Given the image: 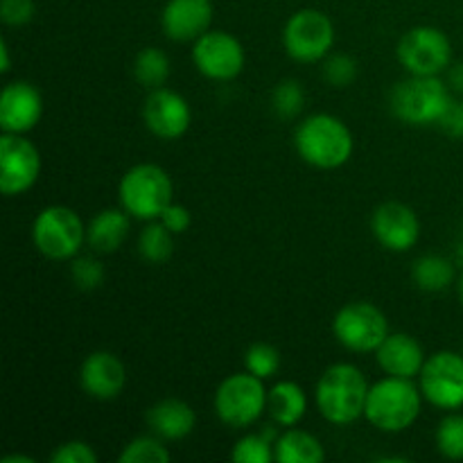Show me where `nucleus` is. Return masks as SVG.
Segmentation results:
<instances>
[{
    "instance_id": "nucleus-1",
    "label": "nucleus",
    "mask_w": 463,
    "mask_h": 463,
    "mask_svg": "<svg viewBox=\"0 0 463 463\" xmlns=\"http://www.w3.org/2000/svg\"><path fill=\"white\" fill-rule=\"evenodd\" d=\"M294 147L307 165L319 170H337L353 156L355 143L344 120L330 113H315L297 127Z\"/></svg>"
},
{
    "instance_id": "nucleus-2",
    "label": "nucleus",
    "mask_w": 463,
    "mask_h": 463,
    "mask_svg": "<svg viewBox=\"0 0 463 463\" xmlns=\"http://www.w3.org/2000/svg\"><path fill=\"white\" fill-rule=\"evenodd\" d=\"M369 383L355 364H333L315 389L317 410L328 423L351 425L364 416Z\"/></svg>"
},
{
    "instance_id": "nucleus-3",
    "label": "nucleus",
    "mask_w": 463,
    "mask_h": 463,
    "mask_svg": "<svg viewBox=\"0 0 463 463\" xmlns=\"http://www.w3.org/2000/svg\"><path fill=\"white\" fill-rule=\"evenodd\" d=\"M420 387H416L410 378L387 375L369 387L364 419L380 432H405L420 416Z\"/></svg>"
},
{
    "instance_id": "nucleus-4",
    "label": "nucleus",
    "mask_w": 463,
    "mask_h": 463,
    "mask_svg": "<svg viewBox=\"0 0 463 463\" xmlns=\"http://www.w3.org/2000/svg\"><path fill=\"white\" fill-rule=\"evenodd\" d=\"M120 206L136 220H161L163 211L172 203L175 185L170 175L161 165L140 163L122 175L118 185Z\"/></svg>"
},
{
    "instance_id": "nucleus-5",
    "label": "nucleus",
    "mask_w": 463,
    "mask_h": 463,
    "mask_svg": "<svg viewBox=\"0 0 463 463\" xmlns=\"http://www.w3.org/2000/svg\"><path fill=\"white\" fill-rule=\"evenodd\" d=\"M450 99V86L439 75H410L393 86L389 109L405 125L428 127L437 125Z\"/></svg>"
},
{
    "instance_id": "nucleus-6",
    "label": "nucleus",
    "mask_w": 463,
    "mask_h": 463,
    "mask_svg": "<svg viewBox=\"0 0 463 463\" xmlns=\"http://www.w3.org/2000/svg\"><path fill=\"white\" fill-rule=\"evenodd\" d=\"M32 242L50 260H72L86 242V226L72 208L45 206L32 224Z\"/></svg>"
},
{
    "instance_id": "nucleus-7",
    "label": "nucleus",
    "mask_w": 463,
    "mask_h": 463,
    "mask_svg": "<svg viewBox=\"0 0 463 463\" xmlns=\"http://www.w3.org/2000/svg\"><path fill=\"white\" fill-rule=\"evenodd\" d=\"M265 380L249 373H233L215 392V414L224 425L233 430H247L267 410Z\"/></svg>"
},
{
    "instance_id": "nucleus-8",
    "label": "nucleus",
    "mask_w": 463,
    "mask_h": 463,
    "mask_svg": "<svg viewBox=\"0 0 463 463\" xmlns=\"http://www.w3.org/2000/svg\"><path fill=\"white\" fill-rule=\"evenodd\" d=\"M333 333L348 351L375 353L380 344L389 337V321L373 303L353 301L335 315Z\"/></svg>"
},
{
    "instance_id": "nucleus-9",
    "label": "nucleus",
    "mask_w": 463,
    "mask_h": 463,
    "mask_svg": "<svg viewBox=\"0 0 463 463\" xmlns=\"http://www.w3.org/2000/svg\"><path fill=\"white\" fill-rule=\"evenodd\" d=\"M335 43V25L319 9H298L289 16L283 30L285 52L301 63H317L326 59Z\"/></svg>"
},
{
    "instance_id": "nucleus-10",
    "label": "nucleus",
    "mask_w": 463,
    "mask_h": 463,
    "mask_svg": "<svg viewBox=\"0 0 463 463\" xmlns=\"http://www.w3.org/2000/svg\"><path fill=\"white\" fill-rule=\"evenodd\" d=\"M396 54L410 75H441L452 63V43L439 27L419 25L402 34Z\"/></svg>"
},
{
    "instance_id": "nucleus-11",
    "label": "nucleus",
    "mask_w": 463,
    "mask_h": 463,
    "mask_svg": "<svg viewBox=\"0 0 463 463\" xmlns=\"http://www.w3.org/2000/svg\"><path fill=\"white\" fill-rule=\"evenodd\" d=\"M419 387L430 405L448 411L459 410L463 407V355L452 351L434 353L425 360Z\"/></svg>"
},
{
    "instance_id": "nucleus-12",
    "label": "nucleus",
    "mask_w": 463,
    "mask_h": 463,
    "mask_svg": "<svg viewBox=\"0 0 463 463\" xmlns=\"http://www.w3.org/2000/svg\"><path fill=\"white\" fill-rule=\"evenodd\" d=\"M193 61L203 77L215 81H231L244 71L247 54L233 34L208 30L193 45Z\"/></svg>"
},
{
    "instance_id": "nucleus-13",
    "label": "nucleus",
    "mask_w": 463,
    "mask_h": 463,
    "mask_svg": "<svg viewBox=\"0 0 463 463\" xmlns=\"http://www.w3.org/2000/svg\"><path fill=\"white\" fill-rule=\"evenodd\" d=\"M41 154L23 134H3L0 138V190L5 197L27 193L39 181Z\"/></svg>"
},
{
    "instance_id": "nucleus-14",
    "label": "nucleus",
    "mask_w": 463,
    "mask_h": 463,
    "mask_svg": "<svg viewBox=\"0 0 463 463\" xmlns=\"http://www.w3.org/2000/svg\"><path fill=\"white\" fill-rule=\"evenodd\" d=\"M143 120L156 138L176 140L188 131L193 122V109L184 95L161 86V89H154L145 99Z\"/></svg>"
},
{
    "instance_id": "nucleus-15",
    "label": "nucleus",
    "mask_w": 463,
    "mask_h": 463,
    "mask_svg": "<svg viewBox=\"0 0 463 463\" xmlns=\"http://www.w3.org/2000/svg\"><path fill=\"white\" fill-rule=\"evenodd\" d=\"M371 233L387 251L405 253L420 238L419 215L407 203H380L371 215Z\"/></svg>"
},
{
    "instance_id": "nucleus-16",
    "label": "nucleus",
    "mask_w": 463,
    "mask_h": 463,
    "mask_svg": "<svg viewBox=\"0 0 463 463\" xmlns=\"http://www.w3.org/2000/svg\"><path fill=\"white\" fill-rule=\"evenodd\" d=\"M43 116V98L30 81H9L0 95V129L3 134H27Z\"/></svg>"
},
{
    "instance_id": "nucleus-17",
    "label": "nucleus",
    "mask_w": 463,
    "mask_h": 463,
    "mask_svg": "<svg viewBox=\"0 0 463 463\" xmlns=\"http://www.w3.org/2000/svg\"><path fill=\"white\" fill-rule=\"evenodd\" d=\"M80 384L95 401H113L125 392L127 366L111 351H95L81 362Z\"/></svg>"
},
{
    "instance_id": "nucleus-18",
    "label": "nucleus",
    "mask_w": 463,
    "mask_h": 463,
    "mask_svg": "<svg viewBox=\"0 0 463 463\" xmlns=\"http://www.w3.org/2000/svg\"><path fill=\"white\" fill-rule=\"evenodd\" d=\"M211 0H167L161 14V27L172 41H197L211 30Z\"/></svg>"
},
{
    "instance_id": "nucleus-19",
    "label": "nucleus",
    "mask_w": 463,
    "mask_h": 463,
    "mask_svg": "<svg viewBox=\"0 0 463 463\" xmlns=\"http://www.w3.org/2000/svg\"><path fill=\"white\" fill-rule=\"evenodd\" d=\"M380 369L396 378H419L425 364L423 346L407 333H389V337L375 351Z\"/></svg>"
},
{
    "instance_id": "nucleus-20",
    "label": "nucleus",
    "mask_w": 463,
    "mask_h": 463,
    "mask_svg": "<svg viewBox=\"0 0 463 463\" xmlns=\"http://www.w3.org/2000/svg\"><path fill=\"white\" fill-rule=\"evenodd\" d=\"M147 425L152 434L163 441H179L193 434L197 425V414L193 407L179 398H165L147 410Z\"/></svg>"
},
{
    "instance_id": "nucleus-21",
    "label": "nucleus",
    "mask_w": 463,
    "mask_h": 463,
    "mask_svg": "<svg viewBox=\"0 0 463 463\" xmlns=\"http://www.w3.org/2000/svg\"><path fill=\"white\" fill-rule=\"evenodd\" d=\"M129 213L125 208H104L86 226V242L98 253H116L129 235Z\"/></svg>"
},
{
    "instance_id": "nucleus-22",
    "label": "nucleus",
    "mask_w": 463,
    "mask_h": 463,
    "mask_svg": "<svg viewBox=\"0 0 463 463\" xmlns=\"http://www.w3.org/2000/svg\"><path fill=\"white\" fill-rule=\"evenodd\" d=\"M267 411L280 428H294L301 423L307 411V396L301 384L292 383V380L276 383L267 393Z\"/></svg>"
},
{
    "instance_id": "nucleus-23",
    "label": "nucleus",
    "mask_w": 463,
    "mask_h": 463,
    "mask_svg": "<svg viewBox=\"0 0 463 463\" xmlns=\"http://www.w3.org/2000/svg\"><path fill=\"white\" fill-rule=\"evenodd\" d=\"M274 455L279 463H321L326 459L324 446L315 434L292 428L276 439Z\"/></svg>"
},
{
    "instance_id": "nucleus-24",
    "label": "nucleus",
    "mask_w": 463,
    "mask_h": 463,
    "mask_svg": "<svg viewBox=\"0 0 463 463\" xmlns=\"http://www.w3.org/2000/svg\"><path fill=\"white\" fill-rule=\"evenodd\" d=\"M411 280L423 292H443L455 280V265L443 256H420L411 265Z\"/></svg>"
},
{
    "instance_id": "nucleus-25",
    "label": "nucleus",
    "mask_w": 463,
    "mask_h": 463,
    "mask_svg": "<svg viewBox=\"0 0 463 463\" xmlns=\"http://www.w3.org/2000/svg\"><path fill=\"white\" fill-rule=\"evenodd\" d=\"M138 253L152 265H163L175 253V233L163 222H149L138 235Z\"/></svg>"
},
{
    "instance_id": "nucleus-26",
    "label": "nucleus",
    "mask_w": 463,
    "mask_h": 463,
    "mask_svg": "<svg viewBox=\"0 0 463 463\" xmlns=\"http://www.w3.org/2000/svg\"><path fill=\"white\" fill-rule=\"evenodd\" d=\"M134 77L147 89H161L170 77V59L158 48L140 50L134 61Z\"/></svg>"
},
{
    "instance_id": "nucleus-27",
    "label": "nucleus",
    "mask_w": 463,
    "mask_h": 463,
    "mask_svg": "<svg viewBox=\"0 0 463 463\" xmlns=\"http://www.w3.org/2000/svg\"><path fill=\"white\" fill-rule=\"evenodd\" d=\"M274 432L265 430L262 434H247L235 443L231 450V459L238 463H269L276 459L274 455Z\"/></svg>"
},
{
    "instance_id": "nucleus-28",
    "label": "nucleus",
    "mask_w": 463,
    "mask_h": 463,
    "mask_svg": "<svg viewBox=\"0 0 463 463\" xmlns=\"http://www.w3.org/2000/svg\"><path fill=\"white\" fill-rule=\"evenodd\" d=\"M170 459V450L163 446V439H158L156 434L154 437H136L118 455L120 463H167Z\"/></svg>"
},
{
    "instance_id": "nucleus-29",
    "label": "nucleus",
    "mask_w": 463,
    "mask_h": 463,
    "mask_svg": "<svg viewBox=\"0 0 463 463\" xmlns=\"http://www.w3.org/2000/svg\"><path fill=\"white\" fill-rule=\"evenodd\" d=\"M271 107L279 113V118L294 120L297 116H301L303 107H306V90H303V86L297 80H283L274 89Z\"/></svg>"
},
{
    "instance_id": "nucleus-30",
    "label": "nucleus",
    "mask_w": 463,
    "mask_h": 463,
    "mask_svg": "<svg viewBox=\"0 0 463 463\" xmlns=\"http://www.w3.org/2000/svg\"><path fill=\"white\" fill-rule=\"evenodd\" d=\"M280 369V353L271 344H251L244 353V371L258 375L260 380L274 378Z\"/></svg>"
},
{
    "instance_id": "nucleus-31",
    "label": "nucleus",
    "mask_w": 463,
    "mask_h": 463,
    "mask_svg": "<svg viewBox=\"0 0 463 463\" xmlns=\"http://www.w3.org/2000/svg\"><path fill=\"white\" fill-rule=\"evenodd\" d=\"M437 448L446 459L463 461V416L450 414L439 423Z\"/></svg>"
},
{
    "instance_id": "nucleus-32",
    "label": "nucleus",
    "mask_w": 463,
    "mask_h": 463,
    "mask_svg": "<svg viewBox=\"0 0 463 463\" xmlns=\"http://www.w3.org/2000/svg\"><path fill=\"white\" fill-rule=\"evenodd\" d=\"M71 276L75 288H80L81 292H95V289L102 288L104 279H107V269H104L98 258L81 256L72 260Z\"/></svg>"
},
{
    "instance_id": "nucleus-33",
    "label": "nucleus",
    "mask_w": 463,
    "mask_h": 463,
    "mask_svg": "<svg viewBox=\"0 0 463 463\" xmlns=\"http://www.w3.org/2000/svg\"><path fill=\"white\" fill-rule=\"evenodd\" d=\"M357 61L351 54H333L324 63V77L335 89H346L357 80Z\"/></svg>"
},
{
    "instance_id": "nucleus-34",
    "label": "nucleus",
    "mask_w": 463,
    "mask_h": 463,
    "mask_svg": "<svg viewBox=\"0 0 463 463\" xmlns=\"http://www.w3.org/2000/svg\"><path fill=\"white\" fill-rule=\"evenodd\" d=\"M34 0H0V18L9 27H23L34 18Z\"/></svg>"
},
{
    "instance_id": "nucleus-35",
    "label": "nucleus",
    "mask_w": 463,
    "mask_h": 463,
    "mask_svg": "<svg viewBox=\"0 0 463 463\" xmlns=\"http://www.w3.org/2000/svg\"><path fill=\"white\" fill-rule=\"evenodd\" d=\"M52 463H98V452L86 441H66L50 455Z\"/></svg>"
},
{
    "instance_id": "nucleus-36",
    "label": "nucleus",
    "mask_w": 463,
    "mask_h": 463,
    "mask_svg": "<svg viewBox=\"0 0 463 463\" xmlns=\"http://www.w3.org/2000/svg\"><path fill=\"white\" fill-rule=\"evenodd\" d=\"M437 127L448 136V138L461 140L463 138V102H459V99H450L448 107L443 109Z\"/></svg>"
},
{
    "instance_id": "nucleus-37",
    "label": "nucleus",
    "mask_w": 463,
    "mask_h": 463,
    "mask_svg": "<svg viewBox=\"0 0 463 463\" xmlns=\"http://www.w3.org/2000/svg\"><path fill=\"white\" fill-rule=\"evenodd\" d=\"M161 222L172 231V233L181 235L190 229V224H193V215H190V211L184 206V203L172 202L170 206L163 211Z\"/></svg>"
},
{
    "instance_id": "nucleus-38",
    "label": "nucleus",
    "mask_w": 463,
    "mask_h": 463,
    "mask_svg": "<svg viewBox=\"0 0 463 463\" xmlns=\"http://www.w3.org/2000/svg\"><path fill=\"white\" fill-rule=\"evenodd\" d=\"M446 84L450 86V90H455V93L463 95V61L450 63V66H448Z\"/></svg>"
},
{
    "instance_id": "nucleus-39",
    "label": "nucleus",
    "mask_w": 463,
    "mask_h": 463,
    "mask_svg": "<svg viewBox=\"0 0 463 463\" xmlns=\"http://www.w3.org/2000/svg\"><path fill=\"white\" fill-rule=\"evenodd\" d=\"M0 54H3V61H0V72H9V71H12V59H9L7 39L0 41Z\"/></svg>"
},
{
    "instance_id": "nucleus-40",
    "label": "nucleus",
    "mask_w": 463,
    "mask_h": 463,
    "mask_svg": "<svg viewBox=\"0 0 463 463\" xmlns=\"http://www.w3.org/2000/svg\"><path fill=\"white\" fill-rule=\"evenodd\" d=\"M0 463H34V459L25 455H9V457H3V461Z\"/></svg>"
},
{
    "instance_id": "nucleus-41",
    "label": "nucleus",
    "mask_w": 463,
    "mask_h": 463,
    "mask_svg": "<svg viewBox=\"0 0 463 463\" xmlns=\"http://www.w3.org/2000/svg\"><path fill=\"white\" fill-rule=\"evenodd\" d=\"M459 301H461V306H463V276H461V280H459Z\"/></svg>"
},
{
    "instance_id": "nucleus-42",
    "label": "nucleus",
    "mask_w": 463,
    "mask_h": 463,
    "mask_svg": "<svg viewBox=\"0 0 463 463\" xmlns=\"http://www.w3.org/2000/svg\"><path fill=\"white\" fill-rule=\"evenodd\" d=\"M459 258L463 260V235H461V242H459Z\"/></svg>"
}]
</instances>
